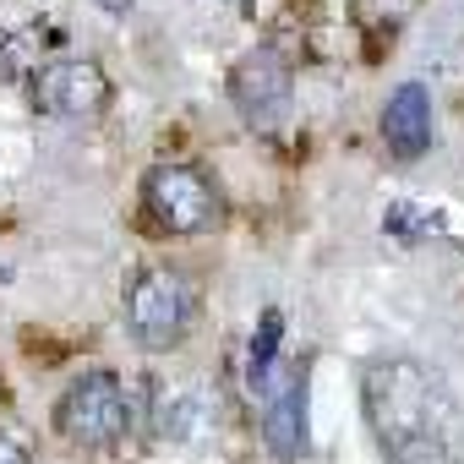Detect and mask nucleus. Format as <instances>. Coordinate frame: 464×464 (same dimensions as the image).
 Listing matches in <instances>:
<instances>
[{
  "mask_svg": "<svg viewBox=\"0 0 464 464\" xmlns=\"http://www.w3.org/2000/svg\"><path fill=\"white\" fill-rule=\"evenodd\" d=\"M34 104L55 121H93L110 104V77L99 61H50L34 72Z\"/></svg>",
  "mask_w": 464,
  "mask_h": 464,
  "instance_id": "obj_6",
  "label": "nucleus"
},
{
  "mask_svg": "<svg viewBox=\"0 0 464 464\" xmlns=\"http://www.w3.org/2000/svg\"><path fill=\"white\" fill-rule=\"evenodd\" d=\"M99 12H110V17H126V12H131V0H99Z\"/></svg>",
  "mask_w": 464,
  "mask_h": 464,
  "instance_id": "obj_11",
  "label": "nucleus"
},
{
  "mask_svg": "<svg viewBox=\"0 0 464 464\" xmlns=\"http://www.w3.org/2000/svg\"><path fill=\"white\" fill-rule=\"evenodd\" d=\"M55 426H61L66 442L93 448V453H110V448L126 437V426H131V404H126L121 377L104 372V366H99V372H82V377L61 393Z\"/></svg>",
  "mask_w": 464,
  "mask_h": 464,
  "instance_id": "obj_3",
  "label": "nucleus"
},
{
  "mask_svg": "<svg viewBox=\"0 0 464 464\" xmlns=\"http://www.w3.org/2000/svg\"><path fill=\"white\" fill-rule=\"evenodd\" d=\"M142 197H148L153 218L169 236H202L218 213V197H213L208 175L191 169V164H153L148 180H142Z\"/></svg>",
  "mask_w": 464,
  "mask_h": 464,
  "instance_id": "obj_5",
  "label": "nucleus"
},
{
  "mask_svg": "<svg viewBox=\"0 0 464 464\" xmlns=\"http://www.w3.org/2000/svg\"><path fill=\"white\" fill-rule=\"evenodd\" d=\"M382 142L399 164H415L431 148V93L426 82H399L382 104Z\"/></svg>",
  "mask_w": 464,
  "mask_h": 464,
  "instance_id": "obj_7",
  "label": "nucleus"
},
{
  "mask_svg": "<svg viewBox=\"0 0 464 464\" xmlns=\"http://www.w3.org/2000/svg\"><path fill=\"white\" fill-rule=\"evenodd\" d=\"M361 404L382 464H464V415L437 366L377 355L361 366Z\"/></svg>",
  "mask_w": 464,
  "mask_h": 464,
  "instance_id": "obj_1",
  "label": "nucleus"
},
{
  "mask_svg": "<svg viewBox=\"0 0 464 464\" xmlns=\"http://www.w3.org/2000/svg\"><path fill=\"white\" fill-rule=\"evenodd\" d=\"M263 437L279 459H295L306 448V372L301 377H285V388L274 393L268 415H263Z\"/></svg>",
  "mask_w": 464,
  "mask_h": 464,
  "instance_id": "obj_8",
  "label": "nucleus"
},
{
  "mask_svg": "<svg viewBox=\"0 0 464 464\" xmlns=\"http://www.w3.org/2000/svg\"><path fill=\"white\" fill-rule=\"evenodd\" d=\"M191 317H197V301H191L180 274L142 268L131 279V290H126V328H131V339L142 350H153V355L180 350L186 334H191Z\"/></svg>",
  "mask_w": 464,
  "mask_h": 464,
  "instance_id": "obj_2",
  "label": "nucleus"
},
{
  "mask_svg": "<svg viewBox=\"0 0 464 464\" xmlns=\"http://www.w3.org/2000/svg\"><path fill=\"white\" fill-rule=\"evenodd\" d=\"M279 339H285V317H279V312H263V323H257V334H252V366H246L252 388H268V377H274V355H279Z\"/></svg>",
  "mask_w": 464,
  "mask_h": 464,
  "instance_id": "obj_9",
  "label": "nucleus"
},
{
  "mask_svg": "<svg viewBox=\"0 0 464 464\" xmlns=\"http://www.w3.org/2000/svg\"><path fill=\"white\" fill-rule=\"evenodd\" d=\"M0 464H28L23 442H17V437H6V431H0Z\"/></svg>",
  "mask_w": 464,
  "mask_h": 464,
  "instance_id": "obj_10",
  "label": "nucleus"
},
{
  "mask_svg": "<svg viewBox=\"0 0 464 464\" xmlns=\"http://www.w3.org/2000/svg\"><path fill=\"white\" fill-rule=\"evenodd\" d=\"M229 104L252 131H279L290 104H295V72L279 50H246L229 66Z\"/></svg>",
  "mask_w": 464,
  "mask_h": 464,
  "instance_id": "obj_4",
  "label": "nucleus"
}]
</instances>
